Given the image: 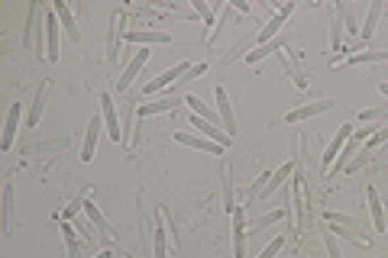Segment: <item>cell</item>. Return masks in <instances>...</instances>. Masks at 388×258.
I'll return each mask as SVG.
<instances>
[{"label":"cell","mask_w":388,"mask_h":258,"mask_svg":"<svg viewBox=\"0 0 388 258\" xmlns=\"http://www.w3.org/2000/svg\"><path fill=\"white\" fill-rule=\"evenodd\" d=\"M23 42L33 49V52H39L42 59H46V16H42V10H39L36 0H33L30 7H26V30H23Z\"/></svg>","instance_id":"1"},{"label":"cell","mask_w":388,"mask_h":258,"mask_svg":"<svg viewBox=\"0 0 388 258\" xmlns=\"http://www.w3.org/2000/svg\"><path fill=\"white\" fill-rule=\"evenodd\" d=\"M353 139V126L350 123H343L340 129H336V136L330 139V145H327V152H324V159H320V165H324V178L330 175V168H334V161H336V155L343 152V145Z\"/></svg>","instance_id":"2"},{"label":"cell","mask_w":388,"mask_h":258,"mask_svg":"<svg viewBox=\"0 0 388 258\" xmlns=\"http://www.w3.org/2000/svg\"><path fill=\"white\" fill-rule=\"evenodd\" d=\"M100 110H104L107 139H110V142H123V126H120V116H117V106H114L110 94H100Z\"/></svg>","instance_id":"3"},{"label":"cell","mask_w":388,"mask_h":258,"mask_svg":"<svg viewBox=\"0 0 388 258\" xmlns=\"http://www.w3.org/2000/svg\"><path fill=\"white\" fill-rule=\"evenodd\" d=\"M172 42V36H168L165 30H129L127 32V46H168Z\"/></svg>","instance_id":"4"},{"label":"cell","mask_w":388,"mask_h":258,"mask_svg":"<svg viewBox=\"0 0 388 258\" xmlns=\"http://www.w3.org/2000/svg\"><path fill=\"white\" fill-rule=\"evenodd\" d=\"M230 216H233V226H230V235H233V258H246V235H249V229H246L243 207H236Z\"/></svg>","instance_id":"5"},{"label":"cell","mask_w":388,"mask_h":258,"mask_svg":"<svg viewBox=\"0 0 388 258\" xmlns=\"http://www.w3.org/2000/svg\"><path fill=\"white\" fill-rule=\"evenodd\" d=\"M175 142L188 145V149H198V152H207V155H223V152H227L223 145L211 142V139H204V136H194V133H184V129H178V133H175Z\"/></svg>","instance_id":"6"},{"label":"cell","mask_w":388,"mask_h":258,"mask_svg":"<svg viewBox=\"0 0 388 258\" xmlns=\"http://www.w3.org/2000/svg\"><path fill=\"white\" fill-rule=\"evenodd\" d=\"M291 13H295V4H285V7L278 10V13H275L272 20H269L266 26H262V30H259V46H266V42L278 39V30H282V26H285V20H288Z\"/></svg>","instance_id":"7"},{"label":"cell","mask_w":388,"mask_h":258,"mask_svg":"<svg viewBox=\"0 0 388 258\" xmlns=\"http://www.w3.org/2000/svg\"><path fill=\"white\" fill-rule=\"evenodd\" d=\"M182 104H184V97L172 94V97L153 100V104H139V106H136V116H139V120H146V116H155V113H172V110H178Z\"/></svg>","instance_id":"8"},{"label":"cell","mask_w":388,"mask_h":258,"mask_svg":"<svg viewBox=\"0 0 388 258\" xmlns=\"http://www.w3.org/2000/svg\"><path fill=\"white\" fill-rule=\"evenodd\" d=\"M213 100H217V113H221L223 133H227V136H236V113H233V104H230L227 91L217 87V91H213Z\"/></svg>","instance_id":"9"},{"label":"cell","mask_w":388,"mask_h":258,"mask_svg":"<svg viewBox=\"0 0 388 258\" xmlns=\"http://www.w3.org/2000/svg\"><path fill=\"white\" fill-rule=\"evenodd\" d=\"M188 68H191L188 61H182V65H172V68H168V71H162L159 78H153V81L146 84V87H143V94H155V91H162V87H168V84H172V81H182V78L188 75Z\"/></svg>","instance_id":"10"},{"label":"cell","mask_w":388,"mask_h":258,"mask_svg":"<svg viewBox=\"0 0 388 258\" xmlns=\"http://www.w3.org/2000/svg\"><path fill=\"white\" fill-rule=\"evenodd\" d=\"M59 32H61V23H59V16H55V10H49L46 13V59L52 61H59Z\"/></svg>","instance_id":"11"},{"label":"cell","mask_w":388,"mask_h":258,"mask_svg":"<svg viewBox=\"0 0 388 258\" xmlns=\"http://www.w3.org/2000/svg\"><path fill=\"white\" fill-rule=\"evenodd\" d=\"M334 100H317V104H305V106H295V110H288L285 113V120L288 123H301V120H311V116H320L327 113V110H334Z\"/></svg>","instance_id":"12"},{"label":"cell","mask_w":388,"mask_h":258,"mask_svg":"<svg viewBox=\"0 0 388 258\" xmlns=\"http://www.w3.org/2000/svg\"><path fill=\"white\" fill-rule=\"evenodd\" d=\"M365 204H369V216H372L375 233H385V200L379 197V190L372 184L365 188Z\"/></svg>","instance_id":"13"},{"label":"cell","mask_w":388,"mask_h":258,"mask_svg":"<svg viewBox=\"0 0 388 258\" xmlns=\"http://www.w3.org/2000/svg\"><path fill=\"white\" fill-rule=\"evenodd\" d=\"M123 23H127V13H123V10H117L114 20H110V36H107V61L120 59V32H123Z\"/></svg>","instance_id":"14"},{"label":"cell","mask_w":388,"mask_h":258,"mask_svg":"<svg viewBox=\"0 0 388 258\" xmlns=\"http://www.w3.org/2000/svg\"><path fill=\"white\" fill-rule=\"evenodd\" d=\"M20 116H23V104H10L7 120H4V139H0V149H4V152L13 145V136H16V129H20Z\"/></svg>","instance_id":"15"},{"label":"cell","mask_w":388,"mask_h":258,"mask_svg":"<svg viewBox=\"0 0 388 258\" xmlns=\"http://www.w3.org/2000/svg\"><path fill=\"white\" fill-rule=\"evenodd\" d=\"M291 175H295V161H285V165L278 168V171H272V178H269L266 188L259 190V200H269V197L275 194V190L282 188V184H291V181H288Z\"/></svg>","instance_id":"16"},{"label":"cell","mask_w":388,"mask_h":258,"mask_svg":"<svg viewBox=\"0 0 388 258\" xmlns=\"http://www.w3.org/2000/svg\"><path fill=\"white\" fill-rule=\"evenodd\" d=\"M100 126H104V120H100V116H94V120L88 123V129H84V142H81V161H91V159H94V152H98Z\"/></svg>","instance_id":"17"},{"label":"cell","mask_w":388,"mask_h":258,"mask_svg":"<svg viewBox=\"0 0 388 258\" xmlns=\"http://www.w3.org/2000/svg\"><path fill=\"white\" fill-rule=\"evenodd\" d=\"M46 94H49V84L42 81L36 87V94H33L30 100V113H26V129H36L39 120H42V110H46Z\"/></svg>","instance_id":"18"},{"label":"cell","mask_w":388,"mask_h":258,"mask_svg":"<svg viewBox=\"0 0 388 258\" xmlns=\"http://www.w3.org/2000/svg\"><path fill=\"white\" fill-rule=\"evenodd\" d=\"M146 59H149V49H136V55H133V61L127 65V71H123V78H117V91H129V84H133V78L143 71Z\"/></svg>","instance_id":"19"},{"label":"cell","mask_w":388,"mask_h":258,"mask_svg":"<svg viewBox=\"0 0 388 258\" xmlns=\"http://www.w3.org/2000/svg\"><path fill=\"white\" fill-rule=\"evenodd\" d=\"M52 10H55V16H59L61 30L69 32V39L81 42V30H78V23H75V16H71V7H69V4H61V0H52Z\"/></svg>","instance_id":"20"},{"label":"cell","mask_w":388,"mask_h":258,"mask_svg":"<svg viewBox=\"0 0 388 258\" xmlns=\"http://www.w3.org/2000/svg\"><path fill=\"white\" fill-rule=\"evenodd\" d=\"M285 216H288V207H285V210H269V213H262V216H256V220H249L246 223V229H249V233H262V229H272L275 223H282Z\"/></svg>","instance_id":"21"},{"label":"cell","mask_w":388,"mask_h":258,"mask_svg":"<svg viewBox=\"0 0 388 258\" xmlns=\"http://www.w3.org/2000/svg\"><path fill=\"white\" fill-rule=\"evenodd\" d=\"M382 10H385V4H382V0H372V4H369V10H365V20H363V30H359V36H363V42H369V39H372L375 26H379V16H382Z\"/></svg>","instance_id":"22"},{"label":"cell","mask_w":388,"mask_h":258,"mask_svg":"<svg viewBox=\"0 0 388 258\" xmlns=\"http://www.w3.org/2000/svg\"><path fill=\"white\" fill-rule=\"evenodd\" d=\"M81 210H84V213H88V220H91V223H94V226H98V229H100V233H104V235H107V242H114V226H110V220H107L104 213H100V210H98V207H94V204H91V200H84V207H81Z\"/></svg>","instance_id":"23"},{"label":"cell","mask_w":388,"mask_h":258,"mask_svg":"<svg viewBox=\"0 0 388 258\" xmlns=\"http://www.w3.org/2000/svg\"><path fill=\"white\" fill-rule=\"evenodd\" d=\"M71 139H42V142H30L23 145V155H42V152H61L69 149Z\"/></svg>","instance_id":"24"},{"label":"cell","mask_w":388,"mask_h":258,"mask_svg":"<svg viewBox=\"0 0 388 258\" xmlns=\"http://www.w3.org/2000/svg\"><path fill=\"white\" fill-rule=\"evenodd\" d=\"M330 49H334V52H343V13H340V7L330 10Z\"/></svg>","instance_id":"25"},{"label":"cell","mask_w":388,"mask_h":258,"mask_svg":"<svg viewBox=\"0 0 388 258\" xmlns=\"http://www.w3.org/2000/svg\"><path fill=\"white\" fill-rule=\"evenodd\" d=\"M168 252V229H162V213L155 210V235H153V258H165Z\"/></svg>","instance_id":"26"},{"label":"cell","mask_w":388,"mask_h":258,"mask_svg":"<svg viewBox=\"0 0 388 258\" xmlns=\"http://www.w3.org/2000/svg\"><path fill=\"white\" fill-rule=\"evenodd\" d=\"M278 49H285V36H278V39H272V42H266V46H256L252 52H246V61H249V65H256V61H262L266 55L278 52Z\"/></svg>","instance_id":"27"},{"label":"cell","mask_w":388,"mask_h":258,"mask_svg":"<svg viewBox=\"0 0 388 258\" xmlns=\"http://www.w3.org/2000/svg\"><path fill=\"white\" fill-rule=\"evenodd\" d=\"M356 152H359V142H356V139H350V142L343 145V152L336 155V161H334V168H330V175H327V178H334L336 171H346V165L353 161V155H356Z\"/></svg>","instance_id":"28"},{"label":"cell","mask_w":388,"mask_h":258,"mask_svg":"<svg viewBox=\"0 0 388 258\" xmlns=\"http://www.w3.org/2000/svg\"><path fill=\"white\" fill-rule=\"evenodd\" d=\"M375 61H388V49H372V52H353L346 65H375Z\"/></svg>","instance_id":"29"},{"label":"cell","mask_w":388,"mask_h":258,"mask_svg":"<svg viewBox=\"0 0 388 258\" xmlns=\"http://www.w3.org/2000/svg\"><path fill=\"white\" fill-rule=\"evenodd\" d=\"M4 233L13 229V184H4Z\"/></svg>","instance_id":"30"},{"label":"cell","mask_w":388,"mask_h":258,"mask_svg":"<svg viewBox=\"0 0 388 258\" xmlns=\"http://www.w3.org/2000/svg\"><path fill=\"white\" fill-rule=\"evenodd\" d=\"M221 178H223V210L233 213L236 210V204H233V171H230V168H223Z\"/></svg>","instance_id":"31"},{"label":"cell","mask_w":388,"mask_h":258,"mask_svg":"<svg viewBox=\"0 0 388 258\" xmlns=\"http://www.w3.org/2000/svg\"><path fill=\"white\" fill-rule=\"evenodd\" d=\"M61 239H65V252H69V258H81V245H78V235H75V226H61Z\"/></svg>","instance_id":"32"},{"label":"cell","mask_w":388,"mask_h":258,"mask_svg":"<svg viewBox=\"0 0 388 258\" xmlns=\"http://www.w3.org/2000/svg\"><path fill=\"white\" fill-rule=\"evenodd\" d=\"M162 213V223H165V229H168V242H172V249H182V233H178V226H175V216L168 210H159Z\"/></svg>","instance_id":"33"},{"label":"cell","mask_w":388,"mask_h":258,"mask_svg":"<svg viewBox=\"0 0 388 258\" xmlns=\"http://www.w3.org/2000/svg\"><path fill=\"white\" fill-rule=\"evenodd\" d=\"M320 242H324V249H327V258H343L340 242H336V235H334V229H330V226L320 233Z\"/></svg>","instance_id":"34"},{"label":"cell","mask_w":388,"mask_h":258,"mask_svg":"<svg viewBox=\"0 0 388 258\" xmlns=\"http://www.w3.org/2000/svg\"><path fill=\"white\" fill-rule=\"evenodd\" d=\"M324 220H327V223H334V226H350V229H356L359 223H363V220H359V216H346V213H334V210H327V213H324Z\"/></svg>","instance_id":"35"},{"label":"cell","mask_w":388,"mask_h":258,"mask_svg":"<svg viewBox=\"0 0 388 258\" xmlns=\"http://www.w3.org/2000/svg\"><path fill=\"white\" fill-rule=\"evenodd\" d=\"M340 13H343V30L353 32V36H359V30H363V26L356 23V10H353V7H340Z\"/></svg>","instance_id":"36"},{"label":"cell","mask_w":388,"mask_h":258,"mask_svg":"<svg viewBox=\"0 0 388 258\" xmlns=\"http://www.w3.org/2000/svg\"><path fill=\"white\" fill-rule=\"evenodd\" d=\"M282 249H285V235H272V239L266 242V249L259 252V258H275Z\"/></svg>","instance_id":"37"},{"label":"cell","mask_w":388,"mask_h":258,"mask_svg":"<svg viewBox=\"0 0 388 258\" xmlns=\"http://www.w3.org/2000/svg\"><path fill=\"white\" fill-rule=\"evenodd\" d=\"M191 7H194V13H198L207 26H213V23H217V20H213V7H207L204 0H191Z\"/></svg>","instance_id":"38"},{"label":"cell","mask_w":388,"mask_h":258,"mask_svg":"<svg viewBox=\"0 0 388 258\" xmlns=\"http://www.w3.org/2000/svg\"><path fill=\"white\" fill-rule=\"evenodd\" d=\"M382 142H388V123H385V126H379L372 136L365 139V149H379Z\"/></svg>","instance_id":"39"},{"label":"cell","mask_w":388,"mask_h":258,"mask_svg":"<svg viewBox=\"0 0 388 258\" xmlns=\"http://www.w3.org/2000/svg\"><path fill=\"white\" fill-rule=\"evenodd\" d=\"M359 120H363V123H382V120H388V106H379V110H363V113H359Z\"/></svg>","instance_id":"40"},{"label":"cell","mask_w":388,"mask_h":258,"mask_svg":"<svg viewBox=\"0 0 388 258\" xmlns=\"http://www.w3.org/2000/svg\"><path fill=\"white\" fill-rule=\"evenodd\" d=\"M369 161H372V155H369V149H363V152H356V155H353V161H350V165H346V171H350V175H353V171H359V168H363V165H369Z\"/></svg>","instance_id":"41"},{"label":"cell","mask_w":388,"mask_h":258,"mask_svg":"<svg viewBox=\"0 0 388 258\" xmlns=\"http://www.w3.org/2000/svg\"><path fill=\"white\" fill-rule=\"evenodd\" d=\"M201 75H207V61H198V65H191L188 75L182 78V84H191V81H198Z\"/></svg>","instance_id":"42"},{"label":"cell","mask_w":388,"mask_h":258,"mask_svg":"<svg viewBox=\"0 0 388 258\" xmlns=\"http://www.w3.org/2000/svg\"><path fill=\"white\" fill-rule=\"evenodd\" d=\"M233 7L240 10V13H249V4H246V0H233Z\"/></svg>","instance_id":"43"},{"label":"cell","mask_w":388,"mask_h":258,"mask_svg":"<svg viewBox=\"0 0 388 258\" xmlns=\"http://www.w3.org/2000/svg\"><path fill=\"white\" fill-rule=\"evenodd\" d=\"M379 91H382V97L388 100V84H379Z\"/></svg>","instance_id":"44"},{"label":"cell","mask_w":388,"mask_h":258,"mask_svg":"<svg viewBox=\"0 0 388 258\" xmlns=\"http://www.w3.org/2000/svg\"><path fill=\"white\" fill-rule=\"evenodd\" d=\"M94 258H114V255H110V252L104 249V252H98V255H94Z\"/></svg>","instance_id":"45"}]
</instances>
